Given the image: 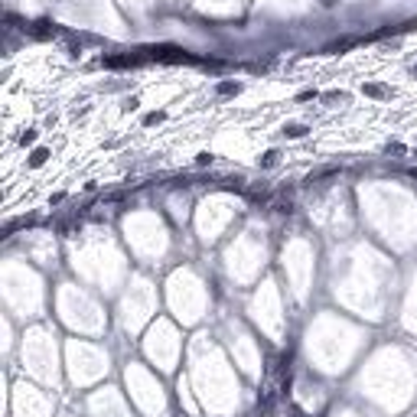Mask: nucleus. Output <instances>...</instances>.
Wrapping results in <instances>:
<instances>
[{"label":"nucleus","mask_w":417,"mask_h":417,"mask_svg":"<svg viewBox=\"0 0 417 417\" xmlns=\"http://www.w3.org/2000/svg\"><path fill=\"white\" fill-rule=\"evenodd\" d=\"M144 52L147 56H157L160 62H189L192 59L186 49H176V46H147Z\"/></svg>","instance_id":"obj_1"},{"label":"nucleus","mask_w":417,"mask_h":417,"mask_svg":"<svg viewBox=\"0 0 417 417\" xmlns=\"http://www.w3.org/2000/svg\"><path fill=\"white\" fill-rule=\"evenodd\" d=\"M163 118H166V114H163V111H157V114H147V118H144V124H160Z\"/></svg>","instance_id":"obj_9"},{"label":"nucleus","mask_w":417,"mask_h":417,"mask_svg":"<svg viewBox=\"0 0 417 417\" xmlns=\"http://www.w3.org/2000/svg\"><path fill=\"white\" fill-rule=\"evenodd\" d=\"M238 92H242L238 82H218V95H238Z\"/></svg>","instance_id":"obj_6"},{"label":"nucleus","mask_w":417,"mask_h":417,"mask_svg":"<svg viewBox=\"0 0 417 417\" xmlns=\"http://www.w3.org/2000/svg\"><path fill=\"white\" fill-rule=\"evenodd\" d=\"M46 157H49V150H46V147L33 150V157H30V166H42V163H46Z\"/></svg>","instance_id":"obj_5"},{"label":"nucleus","mask_w":417,"mask_h":417,"mask_svg":"<svg viewBox=\"0 0 417 417\" xmlns=\"http://www.w3.org/2000/svg\"><path fill=\"white\" fill-rule=\"evenodd\" d=\"M352 42L349 39H339V42H330V52H342V49H349Z\"/></svg>","instance_id":"obj_8"},{"label":"nucleus","mask_w":417,"mask_h":417,"mask_svg":"<svg viewBox=\"0 0 417 417\" xmlns=\"http://www.w3.org/2000/svg\"><path fill=\"white\" fill-rule=\"evenodd\" d=\"M33 140H36V130H26V134H23V137H20V144H23V147H26V144H33Z\"/></svg>","instance_id":"obj_10"},{"label":"nucleus","mask_w":417,"mask_h":417,"mask_svg":"<svg viewBox=\"0 0 417 417\" xmlns=\"http://www.w3.org/2000/svg\"><path fill=\"white\" fill-rule=\"evenodd\" d=\"M196 163H199V166H209V163H212V153H199Z\"/></svg>","instance_id":"obj_11"},{"label":"nucleus","mask_w":417,"mask_h":417,"mask_svg":"<svg viewBox=\"0 0 417 417\" xmlns=\"http://www.w3.org/2000/svg\"><path fill=\"white\" fill-rule=\"evenodd\" d=\"M362 92H365L368 98H391V88H385L381 82H368V85H362Z\"/></svg>","instance_id":"obj_3"},{"label":"nucleus","mask_w":417,"mask_h":417,"mask_svg":"<svg viewBox=\"0 0 417 417\" xmlns=\"http://www.w3.org/2000/svg\"><path fill=\"white\" fill-rule=\"evenodd\" d=\"M137 56H104L101 59V65L104 69H130V65H137Z\"/></svg>","instance_id":"obj_2"},{"label":"nucleus","mask_w":417,"mask_h":417,"mask_svg":"<svg viewBox=\"0 0 417 417\" xmlns=\"http://www.w3.org/2000/svg\"><path fill=\"white\" fill-rule=\"evenodd\" d=\"M277 163V150H268V153L261 157V166H274Z\"/></svg>","instance_id":"obj_7"},{"label":"nucleus","mask_w":417,"mask_h":417,"mask_svg":"<svg viewBox=\"0 0 417 417\" xmlns=\"http://www.w3.org/2000/svg\"><path fill=\"white\" fill-rule=\"evenodd\" d=\"M306 134V124H287L283 127V137H303Z\"/></svg>","instance_id":"obj_4"},{"label":"nucleus","mask_w":417,"mask_h":417,"mask_svg":"<svg viewBox=\"0 0 417 417\" xmlns=\"http://www.w3.org/2000/svg\"><path fill=\"white\" fill-rule=\"evenodd\" d=\"M411 72H414V75H417V65H414V69H411Z\"/></svg>","instance_id":"obj_12"}]
</instances>
